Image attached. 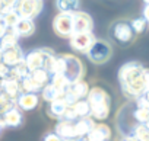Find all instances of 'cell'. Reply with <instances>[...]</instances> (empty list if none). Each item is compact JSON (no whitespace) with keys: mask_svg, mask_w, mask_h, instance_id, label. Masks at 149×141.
Masks as SVG:
<instances>
[{"mask_svg":"<svg viewBox=\"0 0 149 141\" xmlns=\"http://www.w3.org/2000/svg\"><path fill=\"white\" fill-rule=\"evenodd\" d=\"M143 70L145 67L136 61L126 63L118 70V82L121 86V92L130 100L136 102L139 98L145 95L148 89L143 80Z\"/></svg>","mask_w":149,"mask_h":141,"instance_id":"6da1fadb","label":"cell"},{"mask_svg":"<svg viewBox=\"0 0 149 141\" xmlns=\"http://www.w3.org/2000/svg\"><path fill=\"white\" fill-rule=\"evenodd\" d=\"M86 100L91 108V118L95 121H104L110 115L111 109V98L110 95L100 86L91 87Z\"/></svg>","mask_w":149,"mask_h":141,"instance_id":"7a4b0ae2","label":"cell"},{"mask_svg":"<svg viewBox=\"0 0 149 141\" xmlns=\"http://www.w3.org/2000/svg\"><path fill=\"white\" fill-rule=\"evenodd\" d=\"M63 60V72L61 74L66 77V80L72 85L81 82L85 74V67L84 63L73 54H60Z\"/></svg>","mask_w":149,"mask_h":141,"instance_id":"3957f363","label":"cell"},{"mask_svg":"<svg viewBox=\"0 0 149 141\" xmlns=\"http://www.w3.org/2000/svg\"><path fill=\"white\" fill-rule=\"evenodd\" d=\"M111 55H113L111 45L107 41H102V39H97L86 54L88 60L94 64H104L111 58Z\"/></svg>","mask_w":149,"mask_h":141,"instance_id":"277c9868","label":"cell"},{"mask_svg":"<svg viewBox=\"0 0 149 141\" xmlns=\"http://www.w3.org/2000/svg\"><path fill=\"white\" fill-rule=\"evenodd\" d=\"M111 34L114 36V39L120 44V45H129L133 42L134 39V31L130 25V22L126 21H118L113 25L111 28Z\"/></svg>","mask_w":149,"mask_h":141,"instance_id":"5b68a950","label":"cell"},{"mask_svg":"<svg viewBox=\"0 0 149 141\" xmlns=\"http://www.w3.org/2000/svg\"><path fill=\"white\" fill-rule=\"evenodd\" d=\"M42 8H44L42 0H21V3L16 8V12L22 19L34 21L42 12Z\"/></svg>","mask_w":149,"mask_h":141,"instance_id":"8992f818","label":"cell"},{"mask_svg":"<svg viewBox=\"0 0 149 141\" xmlns=\"http://www.w3.org/2000/svg\"><path fill=\"white\" fill-rule=\"evenodd\" d=\"M54 32L61 38H70L73 35V15L58 13L53 21Z\"/></svg>","mask_w":149,"mask_h":141,"instance_id":"52a82bcc","label":"cell"},{"mask_svg":"<svg viewBox=\"0 0 149 141\" xmlns=\"http://www.w3.org/2000/svg\"><path fill=\"white\" fill-rule=\"evenodd\" d=\"M91 87L86 82L81 80V82H76V83H72L67 90H66V96H64V100L67 102V105H73L76 103L78 100H82V99H86L88 93H89Z\"/></svg>","mask_w":149,"mask_h":141,"instance_id":"ba28073f","label":"cell"},{"mask_svg":"<svg viewBox=\"0 0 149 141\" xmlns=\"http://www.w3.org/2000/svg\"><path fill=\"white\" fill-rule=\"evenodd\" d=\"M97 41V38L94 36V34H73L69 38L70 47L73 51H78V52H84L88 54V51L91 50V47L94 45V42Z\"/></svg>","mask_w":149,"mask_h":141,"instance_id":"9c48e42d","label":"cell"},{"mask_svg":"<svg viewBox=\"0 0 149 141\" xmlns=\"http://www.w3.org/2000/svg\"><path fill=\"white\" fill-rule=\"evenodd\" d=\"M50 52H51L50 48H40V50H34V51L28 52L25 55V64L28 65L29 72H35V70L44 68L45 60H47Z\"/></svg>","mask_w":149,"mask_h":141,"instance_id":"30bf717a","label":"cell"},{"mask_svg":"<svg viewBox=\"0 0 149 141\" xmlns=\"http://www.w3.org/2000/svg\"><path fill=\"white\" fill-rule=\"evenodd\" d=\"M94 28V21L86 12L73 13V34H91Z\"/></svg>","mask_w":149,"mask_h":141,"instance_id":"8fae6325","label":"cell"},{"mask_svg":"<svg viewBox=\"0 0 149 141\" xmlns=\"http://www.w3.org/2000/svg\"><path fill=\"white\" fill-rule=\"evenodd\" d=\"M2 55H3V63L9 68H13L18 64H21V63L25 61V54H24V51L21 50L19 45H15V47H10V48L3 50L2 51Z\"/></svg>","mask_w":149,"mask_h":141,"instance_id":"7c38bea8","label":"cell"},{"mask_svg":"<svg viewBox=\"0 0 149 141\" xmlns=\"http://www.w3.org/2000/svg\"><path fill=\"white\" fill-rule=\"evenodd\" d=\"M110 138H111V128L107 124L98 122L95 124L94 129L82 140L84 141H110Z\"/></svg>","mask_w":149,"mask_h":141,"instance_id":"4fadbf2b","label":"cell"},{"mask_svg":"<svg viewBox=\"0 0 149 141\" xmlns=\"http://www.w3.org/2000/svg\"><path fill=\"white\" fill-rule=\"evenodd\" d=\"M74 122H76V121H74ZM74 122H73V121L60 119V121H57V124H56L54 132H56L60 138H63L64 141L76 138V128H74Z\"/></svg>","mask_w":149,"mask_h":141,"instance_id":"5bb4252c","label":"cell"},{"mask_svg":"<svg viewBox=\"0 0 149 141\" xmlns=\"http://www.w3.org/2000/svg\"><path fill=\"white\" fill-rule=\"evenodd\" d=\"M22 124V112L19 111V108H13L10 111H8L6 113L2 115L0 118V127L6 128V127H19Z\"/></svg>","mask_w":149,"mask_h":141,"instance_id":"9a60e30c","label":"cell"},{"mask_svg":"<svg viewBox=\"0 0 149 141\" xmlns=\"http://www.w3.org/2000/svg\"><path fill=\"white\" fill-rule=\"evenodd\" d=\"M40 98L37 93H22L16 99V106L22 111H32L38 106Z\"/></svg>","mask_w":149,"mask_h":141,"instance_id":"2e32d148","label":"cell"},{"mask_svg":"<svg viewBox=\"0 0 149 141\" xmlns=\"http://www.w3.org/2000/svg\"><path fill=\"white\" fill-rule=\"evenodd\" d=\"M95 119H92L91 116H86V118H81L74 122V128H76V138H85L95 127Z\"/></svg>","mask_w":149,"mask_h":141,"instance_id":"e0dca14e","label":"cell"},{"mask_svg":"<svg viewBox=\"0 0 149 141\" xmlns=\"http://www.w3.org/2000/svg\"><path fill=\"white\" fill-rule=\"evenodd\" d=\"M2 90L5 92L6 96H9L10 99L16 100L21 95H22V89H21V82L13 80V79H5L3 85H2Z\"/></svg>","mask_w":149,"mask_h":141,"instance_id":"ac0fdd59","label":"cell"},{"mask_svg":"<svg viewBox=\"0 0 149 141\" xmlns=\"http://www.w3.org/2000/svg\"><path fill=\"white\" fill-rule=\"evenodd\" d=\"M67 102L64 100V99H58V100H54V102H51V103H48V108H47V113L51 116V118H54V119H57V121H60L61 118H63V115H64V112H66V109H67Z\"/></svg>","mask_w":149,"mask_h":141,"instance_id":"d6986e66","label":"cell"},{"mask_svg":"<svg viewBox=\"0 0 149 141\" xmlns=\"http://www.w3.org/2000/svg\"><path fill=\"white\" fill-rule=\"evenodd\" d=\"M13 31H15V34L19 36V38H24V36H29V35H32L34 34V31H35V23H34V21H31V19H22L21 18V21L16 23V26L15 28H12Z\"/></svg>","mask_w":149,"mask_h":141,"instance_id":"ffe728a7","label":"cell"},{"mask_svg":"<svg viewBox=\"0 0 149 141\" xmlns=\"http://www.w3.org/2000/svg\"><path fill=\"white\" fill-rule=\"evenodd\" d=\"M41 96H42V99H44L45 102L51 103V102H54V100L64 99L66 92H63V90L57 89L56 86H53L51 83H48V85H47V86L41 90Z\"/></svg>","mask_w":149,"mask_h":141,"instance_id":"44dd1931","label":"cell"},{"mask_svg":"<svg viewBox=\"0 0 149 141\" xmlns=\"http://www.w3.org/2000/svg\"><path fill=\"white\" fill-rule=\"evenodd\" d=\"M56 8L58 13L73 15L79 12V0H56Z\"/></svg>","mask_w":149,"mask_h":141,"instance_id":"7402d4cb","label":"cell"},{"mask_svg":"<svg viewBox=\"0 0 149 141\" xmlns=\"http://www.w3.org/2000/svg\"><path fill=\"white\" fill-rule=\"evenodd\" d=\"M31 74V72H29V68H28V65L25 64V61L24 63H21V64H18L16 67H13V68H10V72H9V79H13V80H18V82H22L25 77H28Z\"/></svg>","mask_w":149,"mask_h":141,"instance_id":"603a6c76","label":"cell"},{"mask_svg":"<svg viewBox=\"0 0 149 141\" xmlns=\"http://www.w3.org/2000/svg\"><path fill=\"white\" fill-rule=\"evenodd\" d=\"M31 77H32V80H34L41 89H44V87L50 83V80H51V74H50L48 72H45L44 68L35 70V72H31Z\"/></svg>","mask_w":149,"mask_h":141,"instance_id":"cb8c5ba5","label":"cell"},{"mask_svg":"<svg viewBox=\"0 0 149 141\" xmlns=\"http://www.w3.org/2000/svg\"><path fill=\"white\" fill-rule=\"evenodd\" d=\"M74 112H76V116L78 119L81 118H86V116H91V108H89V103L86 99H82V100H78L76 103L72 105Z\"/></svg>","mask_w":149,"mask_h":141,"instance_id":"d4e9b609","label":"cell"},{"mask_svg":"<svg viewBox=\"0 0 149 141\" xmlns=\"http://www.w3.org/2000/svg\"><path fill=\"white\" fill-rule=\"evenodd\" d=\"M21 89H22V93H38V92L42 90V89L32 80L31 74L21 82Z\"/></svg>","mask_w":149,"mask_h":141,"instance_id":"484cf974","label":"cell"},{"mask_svg":"<svg viewBox=\"0 0 149 141\" xmlns=\"http://www.w3.org/2000/svg\"><path fill=\"white\" fill-rule=\"evenodd\" d=\"M18 39H19V36L15 34V31L13 29H9L6 32V35L0 39V44H2V51L6 50V48H10V47L18 45Z\"/></svg>","mask_w":149,"mask_h":141,"instance_id":"4316f807","label":"cell"},{"mask_svg":"<svg viewBox=\"0 0 149 141\" xmlns=\"http://www.w3.org/2000/svg\"><path fill=\"white\" fill-rule=\"evenodd\" d=\"M133 118L136 121V124H146L149 121V111L146 108H140V106H136L134 103V108H133Z\"/></svg>","mask_w":149,"mask_h":141,"instance_id":"83f0119b","label":"cell"},{"mask_svg":"<svg viewBox=\"0 0 149 141\" xmlns=\"http://www.w3.org/2000/svg\"><path fill=\"white\" fill-rule=\"evenodd\" d=\"M50 83H51L53 86H56L57 89L63 90V92H66V90H67V87L70 86V83L66 80V77H64L63 74H53V76H51Z\"/></svg>","mask_w":149,"mask_h":141,"instance_id":"f1b7e54d","label":"cell"},{"mask_svg":"<svg viewBox=\"0 0 149 141\" xmlns=\"http://www.w3.org/2000/svg\"><path fill=\"white\" fill-rule=\"evenodd\" d=\"M133 135L139 140V141H149V128L146 127V124H137Z\"/></svg>","mask_w":149,"mask_h":141,"instance_id":"f546056e","label":"cell"},{"mask_svg":"<svg viewBox=\"0 0 149 141\" xmlns=\"http://www.w3.org/2000/svg\"><path fill=\"white\" fill-rule=\"evenodd\" d=\"M3 19H5V22H6L8 28H9V29H12V28H15V26H16V23L21 21V16L18 15V12H16V10H9L8 13H5V15H3Z\"/></svg>","mask_w":149,"mask_h":141,"instance_id":"4dcf8cb0","label":"cell"},{"mask_svg":"<svg viewBox=\"0 0 149 141\" xmlns=\"http://www.w3.org/2000/svg\"><path fill=\"white\" fill-rule=\"evenodd\" d=\"M130 25H132V28H133L134 34H142V32L146 29L148 22H146V19H145V18H136V19H133V21L130 22Z\"/></svg>","mask_w":149,"mask_h":141,"instance_id":"1f68e13d","label":"cell"},{"mask_svg":"<svg viewBox=\"0 0 149 141\" xmlns=\"http://www.w3.org/2000/svg\"><path fill=\"white\" fill-rule=\"evenodd\" d=\"M3 2H5V5L8 8V12H9V10H16L18 5L21 3V0H3Z\"/></svg>","mask_w":149,"mask_h":141,"instance_id":"d6a6232c","label":"cell"},{"mask_svg":"<svg viewBox=\"0 0 149 141\" xmlns=\"http://www.w3.org/2000/svg\"><path fill=\"white\" fill-rule=\"evenodd\" d=\"M8 31H9V28H8L5 19H3V15H0V39H2V38L6 35Z\"/></svg>","mask_w":149,"mask_h":141,"instance_id":"836d02e7","label":"cell"},{"mask_svg":"<svg viewBox=\"0 0 149 141\" xmlns=\"http://www.w3.org/2000/svg\"><path fill=\"white\" fill-rule=\"evenodd\" d=\"M44 141H64L63 138H60L56 132H50L44 137Z\"/></svg>","mask_w":149,"mask_h":141,"instance_id":"e575fe53","label":"cell"},{"mask_svg":"<svg viewBox=\"0 0 149 141\" xmlns=\"http://www.w3.org/2000/svg\"><path fill=\"white\" fill-rule=\"evenodd\" d=\"M5 13H8V8L3 0H0V15H5Z\"/></svg>","mask_w":149,"mask_h":141,"instance_id":"d590c367","label":"cell"},{"mask_svg":"<svg viewBox=\"0 0 149 141\" xmlns=\"http://www.w3.org/2000/svg\"><path fill=\"white\" fill-rule=\"evenodd\" d=\"M143 18L146 19V22H149V5H146L143 9Z\"/></svg>","mask_w":149,"mask_h":141,"instance_id":"8d00e7d4","label":"cell"},{"mask_svg":"<svg viewBox=\"0 0 149 141\" xmlns=\"http://www.w3.org/2000/svg\"><path fill=\"white\" fill-rule=\"evenodd\" d=\"M121 141H139L134 135H126V137H123V140Z\"/></svg>","mask_w":149,"mask_h":141,"instance_id":"74e56055","label":"cell"},{"mask_svg":"<svg viewBox=\"0 0 149 141\" xmlns=\"http://www.w3.org/2000/svg\"><path fill=\"white\" fill-rule=\"evenodd\" d=\"M143 98H145V99H146V100L149 102V87L146 89V92H145V95H143Z\"/></svg>","mask_w":149,"mask_h":141,"instance_id":"f35d334b","label":"cell"},{"mask_svg":"<svg viewBox=\"0 0 149 141\" xmlns=\"http://www.w3.org/2000/svg\"><path fill=\"white\" fill-rule=\"evenodd\" d=\"M143 3L145 5H149V0H143Z\"/></svg>","mask_w":149,"mask_h":141,"instance_id":"ab89813d","label":"cell"},{"mask_svg":"<svg viewBox=\"0 0 149 141\" xmlns=\"http://www.w3.org/2000/svg\"><path fill=\"white\" fill-rule=\"evenodd\" d=\"M146 127H148V128H149V121H148V122H146Z\"/></svg>","mask_w":149,"mask_h":141,"instance_id":"60d3db41","label":"cell"},{"mask_svg":"<svg viewBox=\"0 0 149 141\" xmlns=\"http://www.w3.org/2000/svg\"><path fill=\"white\" fill-rule=\"evenodd\" d=\"M0 52H2V44H0Z\"/></svg>","mask_w":149,"mask_h":141,"instance_id":"b9f144b4","label":"cell"},{"mask_svg":"<svg viewBox=\"0 0 149 141\" xmlns=\"http://www.w3.org/2000/svg\"><path fill=\"white\" fill-rule=\"evenodd\" d=\"M2 129H3V128H2V127H0V131H2Z\"/></svg>","mask_w":149,"mask_h":141,"instance_id":"7bdbcfd3","label":"cell"},{"mask_svg":"<svg viewBox=\"0 0 149 141\" xmlns=\"http://www.w3.org/2000/svg\"><path fill=\"white\" fill-rule=\"evenodd\" d=\"M0 118H2V113H0Z\"/></svg>","mask_w":149,"mask_h":141,"instance_id":"ee69618b","label":"cell"}]
</instances>
